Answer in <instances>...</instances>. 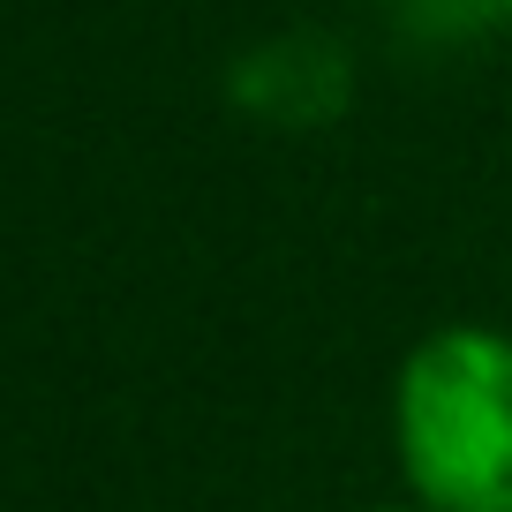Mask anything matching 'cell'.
<instances>
[{"label":"cell","instance_id":"cell-1","mask_svg":"<svg viewBox=\"0 0 512 512\" xmlns=\"http://www.w3.org/2000/svg\"><path fill=\"white\" fill-rule=\"evenodd\" d=\"M392 467L422 512H512V332L437 324L392 369Z\"/></svg>","mask_w":512,"mask_h":512},{"label":"cell","instance_id":"cell-2","mask_svg":"<svg viewBox=\"0 0 512 512\" xmlns=\"http://www.w3.org/2000/svg\"><path fill=\"white\" fill-rule=\"evenodd\" d=\"M226 98L264 128H332L354 106V53L332 31H272L226 68Z\"/></svg>","mask_w":512,"mask_h":512},{"label":"cell","instance_id":"cell-3","mask_svg":"<svg viewBox=\"0 0 512 512\" xmlns=\"http://www.w3.org/2000/svg\"><path fill=\"white\" fill-rule=\"evenodd\" d=\"M354 512H422V505H407V497H392V505H354Z\"/></svg>","mask_w":512,"mask_h":512},{"label":"cell","instance_id":"cell-4","mask_svg":"<svg viewBox=\"0 0 512 512\" xmlns=\"http://www.w3.org/2000/svg\"><path fill=\"white\" fill-rule=\"evenodd\" d=\"M505 23H512V0H505Z\"/></svg>","mask_w":512,"mask_h":512}]
</instances>
